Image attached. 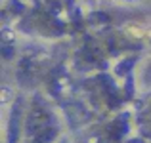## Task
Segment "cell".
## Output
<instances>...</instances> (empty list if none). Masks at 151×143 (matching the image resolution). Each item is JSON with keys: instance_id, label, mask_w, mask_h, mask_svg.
Listing matches in <instances>:
<instances>
[]
</instances>
